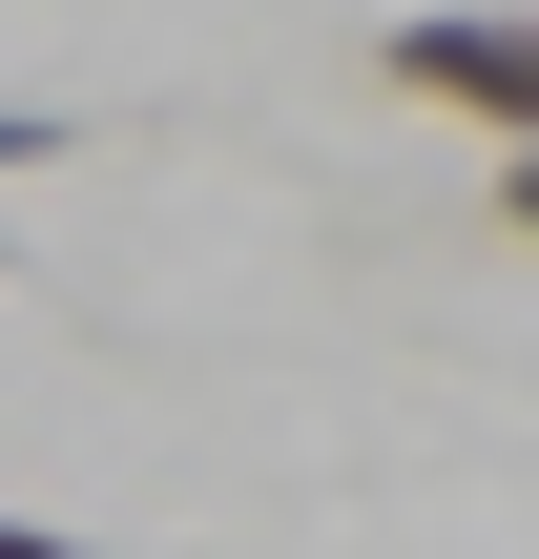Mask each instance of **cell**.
Returning a JSON list of instances; mask_svg holds the SVG:
<instances>
[{
  "instance_id": "cell-3",
  "label": "cell",
  "mask_w": 539,
  "mask_h": 559,
  "mask_svg": "<svg viewBox=\"0 0 539 559\" xmlns=\"http://www.w3.org/2000/svg\"><path fill=\"white\" fill-rule=\"evenodd\" d=\"M499 207H519V228H539V145H499Z\"/></svg>"
},
{
  "instance_id": "cell-1",
  "label": "cell",
  "mask_w": 539,
  "mask_h": 559,
  "mask_svg": "<svg viewBox=\"0 0 539 559\" xmlns=\"http://www.w3.org/2000/svg\"><path fill=\"white\" fill-rule=\"evenodd\" d=\"M374 83L436 104V124H478V145H539V0H436V21H395Z\"/></svg>"
},
{
  "instance_id": "cell-2",
  "label": "cell",
  "mask_w": 539,
  "mask_h": 559,
  "mask_svg": "<svg viewBox=\"0 0 539 559\" xmlns=\"http://www.w3.org/2000/svg\"><path fill=\"white\" fill-rule=\"evenodd\" d=\"M0 559H104V539H62V519H0Z\"/></svg>"
}]
</instances>
